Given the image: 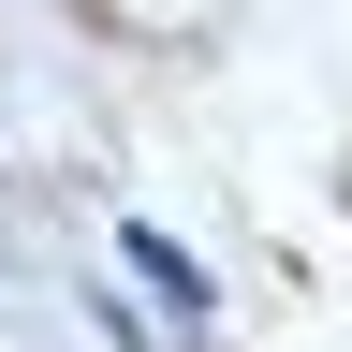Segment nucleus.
Instances as JSON below:
<instances>
[{
	"mask_svg": "<svg viewBox=\"0 0 352 352\" xmlns=\"http://www.w3.org/2000/svg\"><path fill=\"white\" fill-rule=\"evenodd\" d=\"M132 264H147V279L176 294V323H191V308H206V279H191V250H176V235H147V220H132Z\"/></svg>",
	"mask_w": 352,
	"mask_h": 352,
	"instance_id": "obj_1",
	"label": "nucleus"
}]
</instances>
